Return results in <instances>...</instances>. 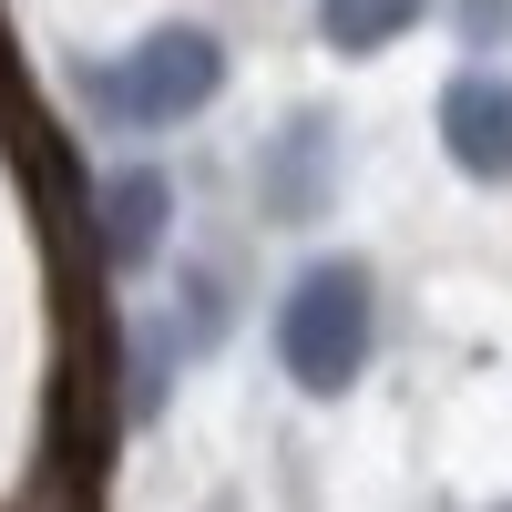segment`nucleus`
I'll return each instance as SVG.
<instances>
[{
    "label": "nucleus",
    "instance_id": "nucleus-1",
    "mask_svg": "<svg viewBox=\"0 0 512 512\" xmlns=\"http://www.w3.org/2000/svg\"><path fill=\"white\" fill-rule=\"evenodd\" d=\"M369 338H379V297H369L359 256H318V267L287 287V308H277V359H287V379L308 400L349 390L369 369Z\"/></svg>",
    "mask_w": 512,
    "mask_h": 512
},
{
    "label": "nucleus",
    "instance_id": "nucleus-2",
    "mask_svg": "<svg viewBox=\"0 0 512 512\" xmlns=\"http://www.w3.org/2000/svg\"><path fill=\"white\" fill-rule=\"evenodd\" d=\"M216 82H226V52H216V31H195V21H164L144 31L134 52H123L113 72H93V103L113 123H134V134H154V123H185L216 103Z\"/></svg>",
    "mask_w": 512,
    "mask_h": 512
},
{
    "label": "nucleus",
    "instance_id": "nucleus-3",
    "mask_svg": "<svg viewBox=\"0 0 512 512\" xmlns=\"http://www.w3.org/2000/svg\"><path fill=\"white\" fill-rule=\"evenodd\" d=\"M441 144H451L461 175L512 185V82L502 72H461L451 93H441Z\"/></svg>",
    "mask_w": 512,
    "mask_h": 512
},
{
    "label": "nucleus",
    "instance_id": "nucleus-4",
    "mask_svg": "<svg viewBox=\"0 0 512 512\" xmlns=\"http://www.w3.org/2000/svg\"><path fill=\"white\" fill-rule=\"evenodd\" d=\"M328 144H338V134H328V113H297L287 134H277V154H267V205H277L287 226L328 205Z\"/></svg>",
    "mask_w": 512,
    "mask_h": 512
},
{
    "label": "nucleus",
    "instance_id": "nucleus-5",
    "mask_svg": "<svg viewBox=\"0 0 512 512\" xmlns=\"http://www.w3.org/2000/svg\"><path fill=\"white\" fill-rule=\"evenodd\" d=\"M164 216H175V185H164L154 164H134V175H113V195H103V246L134 267V256L164 246Z\"/></svg>",
    "mask_w": 512,
    "mask_h": 512
},
{
    "label": "nucleus",
    "instance_id": "nucleus-6",
    "mask_svg": "<svg viewBox=\"0 0 512 512\" xmlns=\"http://www.w3.org/2000/svg\"><path fill=\"white\" fill-rule=\"evenodd\" d=\"M420 11H431V0H318V31L338 41V52H390Z\"/></svg>",
    "mask_w": 512,
    "mask_h": 512
},
{
    "label": "nucleus",
    "instance_id": "nucleus-7",
    "mask_svg": "<svg viewBox=\"0 0 512 512\" xmlns=\"http://www.w3.org/2000/svg\"><path fill=\"white\" fill-rule=\"evenodd\" d=\"M512 31V0H461V41H502Z\"/></svg>",
    "mask_w": 512,
    "mask_h": 512
},
{
    "label": "nucleus",
    "instance_id": "nucleus-8",
    "mask_svg": "<svg viewBox=\"0 0 512 512\" xmlns=\"http://www.w3.org/2000/svg\"><path fill=\"white\" fill-rule=\"evenodd\" d=\"M492 512H512V502H492Z\"/></svg>",
    "mask_w": 512,
    "mask_h": 512
}]
</instances>
